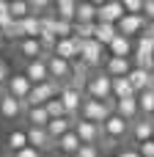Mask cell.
<instances>
[{
    "label": "cell",
    "instance_id": "obj_1",
    "mask_svg": "<svg viewBox=\"0 0 154 157\" xmlns=\"http://www.w3.org/2000/svg\"><path fill=\"white\" fill-rule=\"evenodd\" d=\"M113 108H116V99H105V102H96V99H83L80 105V119L83 121H91V124H105L107 116H113Z\"/></svg>",
    "mask_w": 154,
    "mask_h": 157
},
{
    "label": "cell",
    "instance_id": "obj_2",
    "mask_svg": "<svg viewBox=\"0 0 154 157\" xmlns=\"http://www.w3.org/2000/svg\"><path fill=\"white\" fill-rule=\"evenodd\" d=\"M58 91H61V86H58V83H52V80L39 83V86H33V88L28 91V97H25V102H22V105H28V108H44V102L55 99V97H58Z\"/></svg>",
    "mask_w": 154,
    "mask_h": 157
},
{
    "label": "cell",
    "instance_id": "obj_3",
    "mask_svg": "<svg viewBox=\"0 0 154 157\" xmlns=\"http://www.w3.org/2000/svg\"><path fill=\"white\" fill-rule=\"evenodd\" d=\"M146 19H143V14H138V17H132V14H124L118 22H116V30H118V36H127V39H132V36H141L143 30H146Z\"/></svg>",
    "mask_w": 154,
    "mask_h": 157
},
{
    "label": "cell",
    "instance_id": "obj_4",
    "mask_svg": "<svg viewBox=\"0 0 154 157\" xmlns=\"http://www.w3.org/2000/svg\"><path fill=\"white\" fill-rule=\"evenodd\" d=\"M85 91H88V99H96V102H105V99H110V77L107 75H94V77H88V83H85Z\"/></svg>",
    "mask_w": 154,
    "mask_h": 157
},
{
    "label": "cell",
    "instance_id": "obj_5",
    "mask_svg": "<svg viewBox=\"0 0 154 157\" xmlns=\"http://www.w3.org/2000/svg\"><path fill=\"white\" fill-rule=\"evenodd\" d=\"M77 61H83L88 69H94V66H99V63L105 61V47L96 44L94 39H88V41L80 44V58H77Z\"/></svg>",
    "mask_w": 154,
    "mask_h": 157
},
{
    "label": "cell",
    "instance_id": "obj_6",
    "mask_svg": "<svg viewBox=\"0 0 154 157\" xmlns=\"http://www.w3.org/2000/svg\"><path fill=\"white\" fill-rule=\"evenodd\" d=\"M72 132L77 135V141H80L83 146H96V141H99V135H102L99 124H91V121H83V119L74 121Z\"/></svg>",
    "mask_w": 154,
    "mask_h": 157
},
{
    "label": "cell",
    "instance_id": "obj_7",
    "mask_svg": "<svg viewBox=\"0 0 154 157\" xmlns=\"http://www.w3.org/2000/svg\"><path fill=\"white\" fill-rule=\"evenodd\" d=\"M121 17H124V6H121V0L96 3V22H105V25H116Z\"/></svg>",
    "mask_w": 154,
    "mask_h": 157
},
{
    "label": "cell",
    "instance_id": "obj_8",
    "mask_svg": "<svg viewBox=\"0 0 154 157\" xmlns=\"http://www.w3.org/2000/svg\"><path fill=\"white\" fill-rule=\"evenodd\" d=\"M80 39H74V36H69V39H58L55 41V50H52V55L55 58H61V61H77L80 58Z\"/></svg>",
    "mask_w": 154,
    "mask_h": 157
},
{
    "label": "cell",
    "instance_id": "obj_9",
    "mask_svg": "<svg viewBox=\"0 0 154 157\" xmlns=\"http://www.w3.org/2000/svg\"><path fill=\"white\" fill-rule=\"evenodd\" d=\"M25 138H28V146H30V149H36L39 155H41L44 149H55V141L47 135V130L28 127V130H25Z\"/></svg>",
    "mask_w": 154,
    "mask_h": 157
},
{
    "label": "cell",
    "instance_id": "obj_10",
    "mask_svg": "<svg viewBox=\"0 0 154 157\" xmlns=\"http://www.w3.org/2000/svg\"><path fill=\"white\" fill-rule=\"evenodd\" d=\"M6 94L8 97H14L17 102H25V97H28V91L33 88L30 83H28V77L25 75H8V80H6Z\"/></svg>",
    "mask_w": 154,
    "mask_h": 157
},
{
    "label": "cell",
    "instance_id": "obj_11",
    "mask_svg": "<svg viewBox=\"0 0 154 157\" xmlns=\"http://www.w3.org/2000/svg\"><path fill=\"white\" fill-rule=\"evenodd\" d=\"M99 130L105 132V138H110V141H121V138L127 135L130 124H127L124 119H118V116L113 113V116H107V119H105V124H102Z\"/></svg>",
    "mask_w": 154,
    "mask_h": 157
},
{
    "label": "cell",
    "instance_id": "obj_12",
    "mask_svg": "<svg viewBox=\"0 0 154 157\" xmlns=\"http://www.w3.org/2000/svg\"><path fill=\"white\" fill-rule=\"evenodd\" d=\"M127 80H130V86H132L135 94H141V91H152V88H154V75H152V72H143V69H135V66L130 69Z\"/></svg>",
    "mask_w": 154,
    "mask_h": 157
},
{
    "label": "cell",
    "instance_id": "obj_13",
    "mask_svg": "<svg viewBox=\"0 0 154 157\" xmlns=\"http://www.w3.org/2000/svg\"><path fill=\"white\" fill-rule=\"evenodd\" d=\"M25 77H28V83H30V86L47 83V80H50V75H47V63H44V58L28 61V66H25Z\"/></svg>",
    "mask_w": 154,
    "mask_h": 157
},
{
    "label": "cell",
    "instance_id": "obj_14",
    "mask_svg": "<svg viewBox=\"0 0 154 157\" xmlns=\"http://www.w3.org/2000/svg\"><path fill=\"white\" fill-rule=\"evenodd\" d=\"M130 69H132V63H130V58H110L107 55V63H105V75L113 80V77H127L130 75Z\"/></svg>",
    "mask_w": 154,
    "mask_h": 157
},
{
    "label": "cell",
    "instance_id": "obj_15",
    "mask_svg": "<svg viewBox=\"0 0 154 157\" xmlns=\"http://www.w3.org/2000/svg\"><path fill=\"white\" fill-rule=\"evenodd\" d=\"M113 113H116L118 119H124L127 124L135 121V119H138V102H135V97H130V99H116Z\"/></svg>",
    "mask_w": 154,
    "mask_h": 157
},
{
    "label": "cell",
    "instance_id": "obj_16",
    "mask_svg": "<svg viewBox=\"0 0 154 157\" xmlns=\"http://www.w3.org/2000/svg\"><path fill=\"white\" fill-rule=\"evenodd\" d=\"M19 113H22V102H17V99L8 97V94H0V119L11 121V119H17Z\"/></svg>",
    "mask_w": 154,
    "mask_h": 157
},
{
    "label": "cell",
    "instance_id": "obj_17",
    "mask_svg": "<svg viewBox=\"0 0 154 157\" xmlns=\"http://www.w3.org/2000/svg\"><path fill=\"white\" fill-rule=\"evenodd\" d=\"M107 50H110V58H130V55H132V39L116 36V39L107 44Z\"/></svg>",
    "mask_w": 154,
    "mask_h": 157
},
{
    "label": "cell",
    "instance_id": "obj_18",
    "mask_svg": "<svg viewBox=\"0 0 154 157\" xmlns=\"http://www.w3.org/2000/svg\"><path fill=\"white\" fill-rule=\"evenodd\" d=\"M74 11H77V0H58L52 6L55 19H63V22H74Z\"/></svg>",
    "mask_w": 154,
    "mask_h": 157
},
{
    "label": "cell",
    "instance_id": "obj_19",
    "mask_svg": "<svg viewBox=\"0 0 154 157\" xmlns=\"http://www.w3.org/2000/svg\"><path fill=\"white\" fill-rule=\"evenodd\" d=\"M116 36H118L116 25H105V22H96V25H94V41H96V44L107 47V44H110Z\"/></svg>",
    "mask_w": 154,
    "mask_h": 157
},
{
    "label": "cell",
    "instance_id": "obj_20",
    "mask_svg": "<svg viewBox=\"0 0 154 157\" xmlns=\"http://www.w3.org/2000/svg\"><path fill=\"white\" fill-rule=\"evenodd\" d=\"M110 97L113 99H130V97H135V91H132L127 77H113L110 80Z\"/></svg>",
    "mask_w": 154,
    "mask_h": 157
},
{
    "label": "cell",
    "instance_id": "obj_21",
    "mask_svg": "<svg viewBox=\"0 0 154 157\" xmlns=\"http://www.w3.org/2000/svg\"><path fill=\"white\" fill-rule=\"evenodd\" d=\"M74 22H80V25H94V22H96V3H77Z\"/></svg>",
    "mask_w": 154,
    "mask_h": 157
},
{
    "label": "cell",
    "instance_id": "obj_22",
    "mask_svg": "<svg viewBox=\"0 0 154 157\" xmlns=\"http://www.w3.org/2000/svg\"><path fill=\"white\" fill-rule=\"evenodd\" d=\"M55 146H58V152L61 155H66V157H74V152L80 149V141H77V135L69 130L66 135H61L58 141H55Z\"/></svg>",
    "mask_w": 154,
    "mask_h": 157
},
{
    "label": "cell",
    "instance_id": "obj_23",
    "mask_svg": "<svg viewBox=\"0 0 154 157\" xmlns=\"http://www.w3.org/2000/svg\"><path fill=\"white\" fill-rule=\"evenodd\" d=\"M72 127H74V121H69V119H52V121H47V127H44V130H47V135H50L52 141H58V138H61V135H66Z\"/></svg>",
    "mask_w": 154,
    "mask_h": 157
},
{
    "label": "cell",
    "instance_id": "obj_24",
    "mask_svg": "<svg viewBox=\"0 0 154 157\" xmlns=\"http://www.w3.org/2000/svg\"><path fill=\"white\" fill-rule=\"evenodd\" d=\"M152 132H154L152 119H138V121H132V135H135V141H138V144L152 141Z\"/></svg>",
    "mask_w": 154,
    "mask_h": 157
},
{
    "label": "cell",
    "instance_id": "obj_25",
    "mask_svg": "<svg viewBox=\"0 0 154 157\" xmlns=\"http://www.w3.org/2000/svg\"><path fill=\"white\" fill-rule=\"evenodd\" d=\"M135 102H138V113H143V119H152V113H154V88L135 94Z\"/></svg>",
    "mask_w": 154,
    "mask_h": 157
},
{
    "label": "cell",
    "instance_id": "obj_26",
    "mask_svg": "<svg viewBox=\"0 0 154 157\" xmlns=\"http://www.w3.org/2000/svg\"><path fill=\"white\" fill-rule=\"evenodd\" d=\"M19 55H22V58H28V61H36V58H41L39 39H22V41H19Z\"/></svg>",
    "mask_w": 154,
    "mask_h": 157
},
{
    "label": "cell",
    "instance_id": "obj_27",
    "mask_svg": "<svg viewBox=\"0 0 154 157\" xmlns=\"http://www.w3.org/2000/svg\"><path fill=\"white\" fill-rule=\"evenodd\" d=\"M22 39H39V33H41V22H39V17H25L22 22Z\"/></svg>",
    "mask_w": 154,
    "mask_h": 157
},
{
    "label": "cell",
    "instance_id": "obj_28",
    "mask_svg": "<svg viewBox=\"0 0 154 157\" xmlns=\"http://www.w3.org/2000/svg\"><path fill=\"white\" fill-rule=\"evenodd\" d=\"M28 121H30V127L44 130V127H47V121H50V116H47V110H44V108H28Z\"/></svg>",
    "mask_w": 154,
    "mask_h": 157
},
{
    "label": "cell",
    "instance_id": "obj_29",
    "mask_svg": "<svg viewBox=\"0 0 154 157\" xmlns=\"http://www.w3.org/2000/svg\"><path fill=\"white\" fill-rule=\"evenodd\" d=\"M28 14H30V11H28V3H25V0H14V3H8V17H11L14 22H22Z\"/></svg>",
    "mask_w": 154,
    "mask_h": 157
},
{
    "label": "cell",
    "instance_id": "obj_30",
    "mask_svg": "<svg viewBox=\"0 0 154 157\" xmlns=\"http://www.w3.org/2000/svg\"><path fill=\"white\" fill-rule=\"evenodd\" d=\"M44 110H47L50 121H52V119H66V110H63V105L58 102V97H55V99H50V102H44Z\"/></svg>",
    "mask_w": 154,
    "mask_h": 157
},
{
    "label": "cell",
    "instance_id": "obj_31",
    "mask_svg": "<svg viewBox=\"0 0 154 157\" xmlns=\"http://www.w3.org/2000/svg\"><path fill=\"white\" fill-rule=\"evenodd\" d=\"M25 146H28L25 132H22V130H14V132L8 135V149H11V152H22Z\"/></svg>",
    "mask_w": 154,
    "mask_h": 157
},
{
    "label": "cell",
    "instance_id": "obj_32",
    "mask_svg": "<svg viewBox=\"0 0 154 157\" xmlns=\"http://www.w3.org/2000/svg\"><path fill=\"white\" fill-rule=\"evenodd\" d=\"M47 8H52V3H47V0H30V3H28L30 17H44V14H47Z\"/></svg>",
    "mask_w": 154,
    "mask_h": 157
},
{
    "label": "cell",
    "instance_id": "obj_33",
    "mask_svg": "<svg viewBox=\"0 0 154 157\" xmlns=\"http://www.w3.org/2000/svg\"><path fill=\"white\" fill-rule=\"evenodd\" d=\"M72 25H74V22H63V19H55L52 36H55V39H69V36H72Z\"/></svg>",
    "mask_w": 154,
    "mask_h": 157
},
{
    "label": "cell",
    "instance_id": "obj_34",
    "mask_svg": "<svg viewBox=\"0 0 154 157\" xmlns=\"http://www.w3.org/2000/svg\"><path fill=\"white\" fill-rule=\"evenodd\" d=\"M121 6H124V14H132V17L143 14V0H124Z\"/></svg>",
    "mask_w": 154,
    "mask_h": 157
},
{
    "label": "cell",
    "instance_id": "obj_35",
    "mask_svg": "<svg viewBox=\"0 0 154 157\" xmlns=\"http://www.w3.org/2000/svg\"><path fill=\"white\" fill-rule=\"evenodd\" d=\"M74 157H99V149H96V146H83V144H80V149L74 152Z\"/></svg>",
    "mask_w": 154,
    "mask_h": 157
},
{
    "label": "cell",
    "instance_id": "obj_36",
    "mask_svg": "<svg viewBox=\"0 0 154 157\" xmlns=\"http://www.w3.org/2000/svg\"><path fill=\"white\" fill-rule=\"evenodd\" d=\"M138 155H141V157H154V141L138 144Z\"/></svg>",
    "mask_w": 154,
    "mask_h": 157
},
{
    "label": "cell",
    "instance_id": "obj_37",
    "mask_svg": "<svg viewBox=\"0 0 154 157\" xmlns=\"http://www.w3.org/2000/svg\"><path fill=\"white\" fill-rule=\"evenodd\" d=\"M8 22H11V17H8V0H0V28L8 25Z\"/></svg>",
    "mask_w": 154,
    "mask_h": 157
},
{
    "label": "cell",
    "instance_id": "obj_38",
    "mask_svg": "<svg viewBox=\"0 0 154 157\" xmlns=\"http://www.w3.org/2000/svg\"><path fill=\"white\" fill-rule=\"evenodd\" d=\"M143 11H146L143 19L146 22H154V0H143Z\"/></svg>",
    "mask_w": 154,
    "mask_h": 157
},
{
    "label": "cell",
    "instance_id": "obj_39",
    "mask_svg": "<svg viewBox=\"0 0 154 157\" xmlns=\"http://www.w3.org/2000/svg\"><path fill=\"white\" fill-rule=\"evenodd\" d=\"M14 157H41L36 149H30V146H25L22 152H14Z\"/></svg>",
    "mask_w": 154,
    "mask_h": 157
},
{
    "label": "cell",
    "instance_id": "obj_40",
    "mask_svg": "<svg viewBox=\"0 0 154 157\" xmlns=\"http://www.w3.org/2000/svg\"><path fill=\"white\" fill-rule=\"evenodd\" d=\"M6 80H8V66H6V61H0V88L6 86Z\"/></svg>",
    "mask_w": 154,
    "mask_h": 157
},
{
    "label": "cell",
    "instance_id": "obj_41",
    "mask_svg": "<svg viewBox=\"0 0 154 157\" xmlns=\"http://www.w3.org/2000/svg\"><path fill=\"white\" fill-rule=\"evenodd\" d=\"M143 36H149V39L154 41V22H149V25H146V30H143Z\"/></svg>",
    "mask_w": 154,
    "mask_h": 157
},
{
    "label": "cell",
    "instance_id": "obj_42",
    "mask_svg": "<svg viewBox=\"0 0 154 157\" xmlns=\"http://www.w3.org/2000/svg\"><path fill=\"white\" fill-rule=\"evenodd\" d=\"M116 157H141V155H138V152H118Z\"/></svg>",
    "mask_w": 154,
    "mask_h": 157
},
{
    "label": "cell",
    "instance_id": "obj_43",
    "mask_svg": "<svg viewBox=\"0 0 154 157\" xmlns=\"http://www.w3.org/2000/svg\"><path fill=\"white\" fill-rule=\"evenodd\" d=\"M0 44H3V33H0Z\"/></svg>",
    "mask_w": 154,
    "mask_h": 157
},
{
    "label": "cell",
    "instance_id": "obj_44",
    "mask_svg": "<svg viewBox=\"0 0 154 157\" xmlns=\"http://www.w3.org/2000/svg\"><path fill=\"white\" fill-rule=\"evenodd\" d=\"M152 124H154V113H152Z\"/></svg>",
    "mask_w": 154,
    "mask_h": 157
},
{
    "label": "cell",
    "instance_id": "obj_45",
    "mask_svg": "<svg viewBox=\"0 0 154 157\" xmlns=\"http://www.w3.org/2000/svg\"><path fill=\"white\" fill-rule=\"evenodd\" d=\"M152 141H154V132H152Z\"/></svg>",
    "mask_w": 154,
    "mask_h": 157
},
{
    "label": "cell",
    "instance_id": "obj_46",
    "mask_svg": "<svg viewBox=\"0 0 154 157\" xmlns=\"http://www.w3.org/2000/svg\"><path fill=\"white\" fill-rule=\"evenodd\" d=\"M152 75H154V72H152Z\"/></svg>",
    "mask_w": 154,
    "mask_h": 157
}]
</instances>
